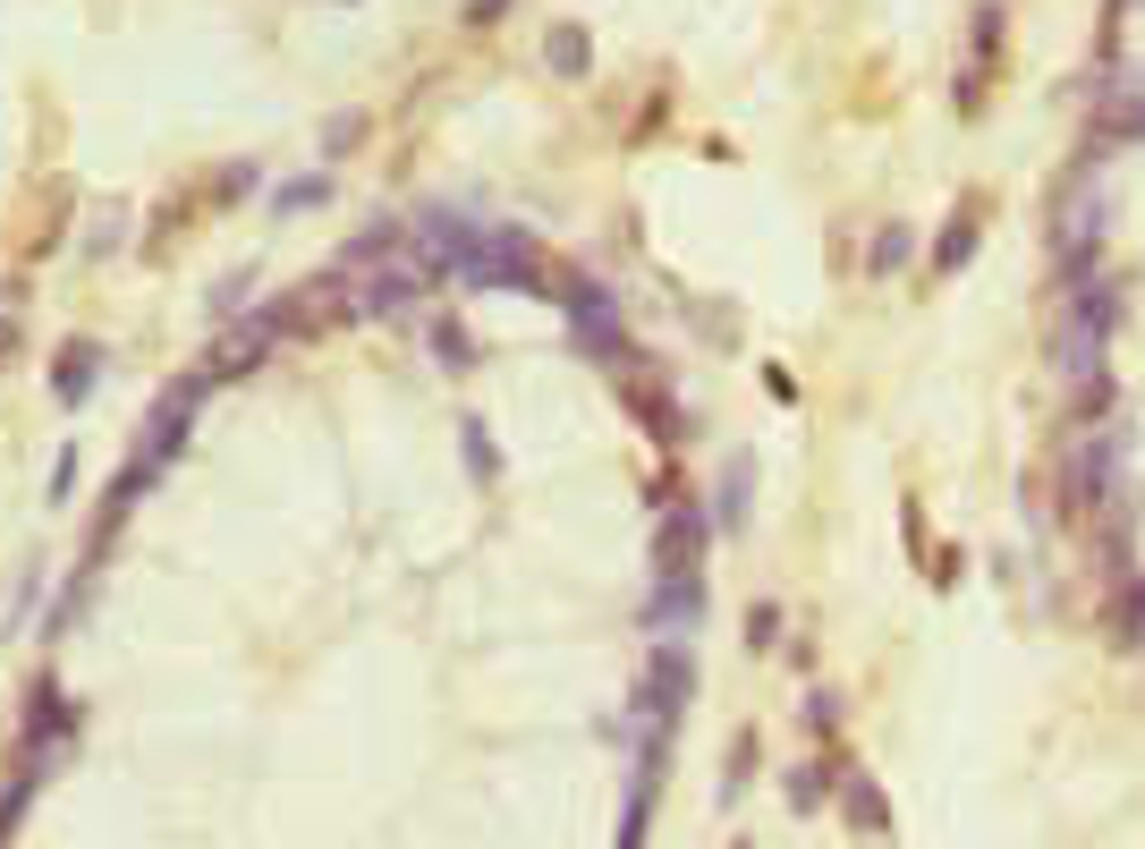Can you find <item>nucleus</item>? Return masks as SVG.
Returning a JSON list of instances; mask_svg holds the SVG:
<instances>
[{"label":"nucleus","mask_w":1145,"mask_h":849,"mask_svg":"<svg viewBox=\"0 0 1145 849\" xmlns=\"http://www.w3.org/2000/svg\"><path fill=\"white\" fill-rule=\"evenodd\" d=\"M840 816L858 824V833H891V807H883V790L865 782L858 765H840Z\"/></svg>","instance_id":"f257e3e1"},{"label":"nucleus","mask_w":1145,"mask_h":849,"mask_svg":"<svg viewBox=\"0 0 1145 849\" xmlns=\"http://www.w3.org/2000/svg\"><path fill=\"white\" fill-rule=\"evenodd\" d=\"M967 256H976V213H959V229L942 238V256H933V263H942V272H959Z\"/></svg>","instance_id":"f03ea898"}]
</instances>
